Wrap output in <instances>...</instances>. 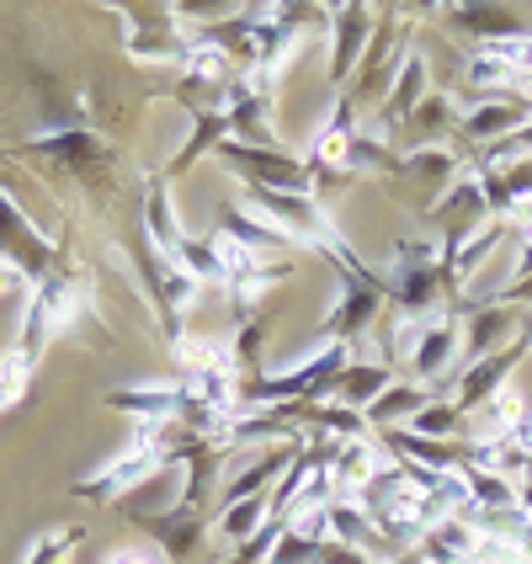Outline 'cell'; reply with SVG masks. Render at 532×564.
<instances>
[{"label":"cell","instance_id":"cell-1","mask_svg":"<svg viewBox=\"0 0 532 564\" xmlns=\"http://www.w3.org/2000/svg\"><path fill=\"white\" fill-rule=\"evenodd\" d=\"M405 368H410V383H426L437 394L442 378H458L464 373V325L453 314H437L415 330V341L405 351Z\"/></svg>","mask_w":532,"mask_h":564},{"label":"cell","instance_id":"cell-2","mask_svg":"<svg viewBox=\"0 0 532 564\" xmlns=\"http://www.w3.org/2000/svg\"><path fill=\"white\" fill-rule=\"evenodd\" d=\"M224 165L246 182V187H267V192H304L310 197L314 171L304 160L282 155V150H256V144H240V139H224L219 144Z\"/></svg>","mask_w":532,"mask_h":564},{"label":"cell","instance_id":"cell-3","mask_svg":"<svg viewBox=\"0 0 532 564\" xmlns=\"http://www.w3.org/2000/svg\"><path fill=\"white\" fill-rule=\"evenodd\" d=\"M522 357V341L501 346V351H490V357H479V362H464V373L453 378L458 389H453V405L474 415V410L485 405V400H496L506 383H511V362Z\"/></svg>","mask_w":532,"mask_h":564},{"label":"cell","instance_id":"cell-4","mask_svg":"<svg viewBox=\"0 0 532 564\" xmlns=\"http://www.w3.org/2000/svg\"><path fill=\"white\" fill-rule=\"evenodd\" d=\"M336 22V54H330V80L346 86L351 64H362V48L373 43V11L368 6H330Z\"/></svg>","mask_w":532,"mask_h":564},{"label":"cell","instance_id":"cell-5","mask_svg":"<svg viewBox=\"0 0 532 564\" xmlns=\"http://www.w3.org/2000/svg\"><path fill=\"white\" fill-rule=\"evenodd\" d=\"M528 118H532V112L522 107V101H501V96H490V101H479L474 112H464V118H458V133H464V139H474L479 150H490V144L511 139V133L528 123Z\"/></svg>","mask_w":532,"mask_h":564},{"label":"cell","instance_id":"cell-6","mask_svg":"<svg viewBox=\"0 0 532 564\" xmlns=\"http://www.w3.org/2000/svg\"><path fill=\"white\" fill-rule=\"evenodd\" d=\"M479 549H485V538L464 517H442L437 528L421 538V560L426 564H479Z\"/></svg>","mask_w":532,"mask_h":564},{"label":"cell","instance_id":"cell-7","mask_svg":"<svg viewBox=\"0 0 532 564\" xmlns=\"http://www.w3.org/2000/svg\"><path fill=\"white\" fill-rule=\"evenodd\" d=\"M432 400H437V394H432L426 383H389L373 405L362 410V421H368V432H394L400 421H415Z\"/></svg>","mask_w":532,"mask_h":564},{"label":"cell","instance_id":"cell-8","mask_svg":"<svg viewBox=\"0 0 532 564\" xmlns=\"http://www.w3.org/2000/svg\"><path fill=\"white\" fill-rule=\"evenodd\" d=\"M511 330H522V319H517L511 304H479L474 319L464 325V362H479V357L501 351V341Z\"/></svg>","mask_w":532,"mask_h":564},{"label":"cell","instance_id":"cell-9","mask_svg":"<svg viewBox=\"0 0 532 564\" xmlns=\"http://www.w3.org/2000/svg\"><path fill=\"white\" fill-rule=\"evenodd\" d=\"M219 235H229L235 246H246V251H287V246H298L293 235H282L278 224H267L261 214H251V208H224L219 214Z\"/></svg>","mask_w":532,"mask_h":564},{"label":"cell","instance_id":"cell-10","mask_svg":"<svg viewBox=\"0 0 532 564\" xmlns=\"http://www.w3.org/2000/svg\"><path fill=\"white\" fill-rule=\"evenodd\" d=\"M378 304H383V293H373V288H341L336 310H330V319H325L330 341H351V336L373 330V325H378Z\"/></svg>","mask_w":532,"mask_h":564},{"label":"cell","instance_id":"cell-11","mask_svg":"<svg viewBox=\"0 0 532 564\" xmlns=\"http://www.w3.org/2000/svg\"><path fill=\"white\" fill-rule=\"evenodd\" d=\"M464 490H469V517H485V511H511L517 506V485L506 474L485 469V464H464L458 469Z\"/></svg>","mask_w":532,"mask_h":564},{"label":"cell","instance_id":"cell-12","mask_svg":"<svg viewBox=\"0 0 532 564\" xmlns=\"http://www.w3.org/2000/svg\"><path fill=\"white\" fill-rule=\"evenodd\" d=\"M421 91H426V59L421 54H405V69L394 75V91L383 96V123L394 128V123H410L415 118V107H421Z\"/></svg>","mask_w":532,"mask_h":564},{"label":"cell","instance_id":"cell-13","mask_svg":"<svg viewBox=\"0 0 532 564\" xmlns=\"http://www.w3.org/2000/svg\"><path fill=\"white\" fill-rule=\"evenodd\" d=\"M293 458H298V447H272L267 458H256L251 469H246V474H235V479L224 485V506L251 501V496H256V490H261V485H272L278 474H287V469H293Z\"/></svg>","mask_w":532,"mask_h":564},{"label":"cell","instance_id":"cell-14","mask_svg":"<svg viewBox=\"0 0 532 564\" xmlns=\"http://www.w3.org/2000/svg\"><path fill=\"white\" fill-rule=\"evenodd\" d=\"M325 517H330V538H336V543L362 549V543H373V538H378L373 517L362 511V501H351V496H336V501L325 506Z\"/></svg>","mask_w":532,"mask_h":564},{"label":"cell","instance_id":"cell-15","mask_svg":"<svg viewBox=\"0 0 532 564\" xmlns=\"http://www.w3.org/2000/svg\"><path fill=\"white\" fill-rule=\"evenodd\" d=\"M389 383H394V373H389V368H346V373L336 378V389H341V405L357 410V415L373 405Z\"/></svg>","mask_w":532,"mask_h":564},{"label":"cell","instance_id":"cell-16","mask_svg":"<svg viewBox=\"0 0 532 564\" xmlns=\"http://www.w3.org/2000/svg\"><path fill=\"white\" fill-rule=\"evenodd\" d=\"M272 522V501L267 496H251V501H235V506H224V517H219V538H256L261 528Z\"/></svg>","mask_w":532,"mask_h":564},{"label":"cell","instance_id":"cell-17","mask_svg":"<svg viewBox=\"0 0 532 564\" xmlns=\"http://www.w3.org/2000/svg\"><path fill=\"white\" fill-rule=\"evenodd\" d=\"M458 426H464V410L453 405L447 394H437L432 405H426V410H421V415H415V421H410V432H415V437H432V442L453 437Z\"/></svg>","mask_w":532,"mask_h":564},{"label":"cell","instance_id":"cell-18","mask_svg":"<svg viewBox=\"0 0 532 564\" xmlns=\"http://www.w3.org/2000/svg\"><path fill=\"white\" fill-rule=\"evenodd\" d=\"M479 54H490V59H501L506 69H517V75H528L532 80V28L490 37V43H479Z\"/></svg>","mask_w":532,"mask_h":564},{"label":"cell","instance_id":"cell-19","mask_svg":"<svg viewBox=\"0 0 532 564\" xmlns=\"http://www.w3.org/2000/svg\"><path fill=\"white\" fill-rule=\"evenodd\" d=\"M28 373H32V357H22V351H11V357L0 362V410L28 389Z\"/></svg>","mask_w":532,"mask_h":564},{"label":"cell","instance_id":"cell-20","mask_svg":"<svg viewBox=\"0 0 532 564\" xmlns=\"http://www.w3.org/2000/svg\"><path fill=\"white\" fill-rule=\"evenodd\" d=\"M532 278V229H522L517 240V267H511V282H528Z\"/></svg>","mask_w":532,"mask_h":564},{"label":"cell","instance_id":"cell-21","mask_svg":"<svg viewBox=\"0 0 532 564\" xmlns=\"http://www.w3.org/2000/svg\"><path fill=\"white\" fill-rule=\"evenodd\" d=\"M107 564H155L144 549H118V554H107Z\"/></svg>","mask_w":532,"mask_h":564},{"label":"cell","instance_id":"cell-22","mask_svg":"<svg viewBox=\"0 0 532 564\" xmlns=\"http://www.w3.org/2000/svg\"><path fill=\"white\" fill-rule=\"evenodd\" d=\"M511 549H517V560H522V564H532V522H528V528H522V538H517Z\"/></svg>","mask_w":532,"mask_h":564},{"label":"cell","instance_id":"cell-23","mask_svg":"<svg viewBox=\"0 0 532 564\" xmlns=\"http://www.w3.org/2000/svg\"><path fill=\"white\" fill-rule=\"evenodd\" d=\"M511 219L522 224V229H532V197H528V203H517V214H511Z\"/></svg>","mask_w":532,"mask_h":564}]
</instances>
